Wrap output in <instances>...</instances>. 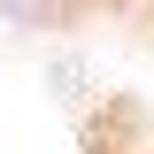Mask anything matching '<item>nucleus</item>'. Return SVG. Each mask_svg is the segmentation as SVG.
<instances>
[{
	"mask_svg": "<svg viewBox=\"0 0 154 154\" xmlns=\"http://www.w3.org/2000/svg\"><path fill=\"white\" fill-rule=\"evenodd\" d=\"M77 16V0H0V23L8 31H54Z\"/></svg>",
	"mask_w": 154,
	"mask_h": 154,
	"instance_id": "obj_1",
	"label": "nucleus"
}]
</instances>
